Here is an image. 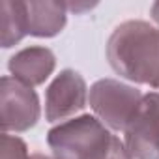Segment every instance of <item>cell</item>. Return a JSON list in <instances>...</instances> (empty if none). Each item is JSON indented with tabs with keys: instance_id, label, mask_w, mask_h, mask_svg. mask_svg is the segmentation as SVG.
I'll return each instance as SVG.
<instances>
[{
	"instance_id": "obj_1",
	"label": "cell",
	"mask_w": 159,
	"mask_h": 159,
	"mask_svg": "<svg viewBox=\"0 0 159 159\" xmlns=\"http://www.w3.org/2000/svg\"><path fill=\"white\" fill-rule=\"evenodd\" d=\"M107 56L116 73L159 86V30L148 23L127 21L120 25L109 38Z\"/></svg>"
},
{
	"instance_id": "obj_2",
	"label": "cell",
	"mask_w": 159,
	"mask_h": 159,
	"mask_svg": "<svg viewBox=\"0 0 159 159\" xmlns=\"http://www.w3.org/2000/svg\"><path fill=\"white\" fill-rule=\"evenodd\" d=\"M116 139L99 120L81 116L51 129L47 142L54 159H109Z\"/></svg>"
},
{
	"instance_id": "obj_3",
	"label": "cell",
	"mask_w": 159,
	"mask_h": 159,
	"mask_svg": "<svg viewBox=\"0 0 159 159\" xmlns=\"http://www.w3.org/2000/svg\"><path fill=\"white\" fill-rule=\"evenodd\" d=\"M142 94L127 84H122L112 79H103L98 81L90 90V105L94 112L111 125L112 129H127L129 122L137 114Z\"/></svg>"
},
{
	"instance_id": "obj_4",
	"label": "cell",
	"mask_w": 159,
	"mask_h": 159,
	"mask_svg": "<svg viewBox=\"0 0 159 159\" xmlns=\"http://www.w3.org/2000/svg\"><path fill=\"white\" fill-rule=\"evenodd\" d=\"M133 159H159V94H146L125 129Z\"/></svg>"
},
{
	"instance_id": "obj_5",
	"label": "cell",
	"mask_w": 159,
	"mask_h": 159,
	"mask_svg": "<svg viewBox=\"0 0 159 159\" xmlns=\"http://www.w3.org/2000/svg\"><path fill=\"white\" fill-rule=\"evenodd\" d=\"M39 118V103L36 92L17 79H2V129L25 131Z\"/></svg>"
},
{
	"instance_id": "obj_6",
	"label": "cell",
	"mask_w": 159,
	"mask_h": 159,
	"mask_svg": "<svg viewBox=\"0 0 159 159\" xmlns=\"http://www.w3.org/2000/svg\"><path fill=\"white\" fill-rule=\"evenodd\" d=\"M86 103V84L77 71H62L47 90L45 116L47 120H62L79 112Z\"/></svg>"
},
{
	"instance_id": "obj_7",
	"label": "cell",
	"mask_w": 159,
	"mask_h": 159,
	"mask_svg": "<svg viewBox=\"0 0 159 159\" xmlns=\"http://www.w3.org/2000/svg\"><path fill=\"white\" fill-rule=\"evenodd\" d=\"M54 69V54L45 47H30L10 60V71L26 86L41 84Z\"/></svg>"
},
{
	"instance_id": "obj_8",
	"label": "cell",
	"mask_w": 159,
	"mask_h": 159,
	"mask_svg": "<svg viewBox=\"0 0 159 159\" xmlns=\"http://www.w3.org/2000/svg\"><path fill=\"white\" fill-rule=\"evenodd\" d=\"M26 6V34L54 36L66 25V4L58 2H25Z\"/></svg>"
},
{
	"instance_id": "obj_9",
	"label": "cell",
	"mask_w": 159,
	"mask_h": 159,
	"mask_svg": "<svg viewBox=\"0 0 159 159\" xmlns=\"http://www.w3.org/2000/svg\"><path fill=\"white\" fill-rule=\"evenodd\" d=\"M2 19V47H11L23 36H26V6L25 2H0Z\"/></svg>"
},
{
	"instance_id": "obj_10",
	"label": "cell",
	"mask_w": 159,
	"mask_h": 159,
	"mask_svg": "<svg viewBox=\"0 0 159 159\" xmlns=\"http://www.w3.org/2000/svg\"><path fill=\"white\" fill-rule=\"evenodd\" d=\"M2 159H28L25 142L17 137H10L8 133H4L2 135Z\"/></svg>"
},
{
	"instance_id": "obj_11",
	"label": "cell",
	"mask_w": 159,
	"mask_h": 159,
	"mask_svg": "<svg viewBox=\"0 0 159 159\" xmlns=\"http://www.w3.org/2000/svg\"><path fill=\"white\" fill-rule=\"evenodd\" d=\"M109 159H133V155L129 153L127 146H125V144H124L120 139H116V142H114V148H112V152H111Z\"/></svg>"
},
{
	"instance_id": "obj_12",
	"label": "cell",
	"mask_w": 159,
	"mask_h": 159,
	"mask_svg": "<svg viewBox=\"0 0 159 159\" xmlns=\"http://www.w3.org/2000/svg\"><path fill=\"white\" fill-rule=\"evenodd\" d=\"M152 15H153V19H155L157 23H159V2L152 6Z\"/></svg>"
},
{
	"instance_id": "obj_13",
	"label": "cell",
	"mask_w": 159,
	"mask_h": 159,
	"mask_svg": "<svg viewBox=\"0 0 159 159\" xmlns=\"http://www.w3.org/2000/svg\"><path fill=\"white\" fill-rule=\"evenodd\" d=\"M32 159H51V157H45V155H39V153H38V155H34Z\"/></svg>"
}]
</instances>
